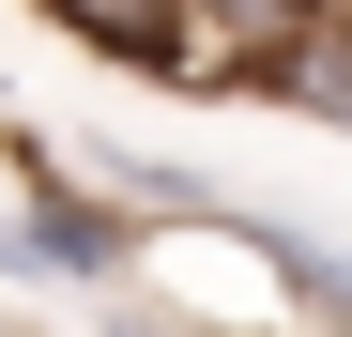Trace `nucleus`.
<instances>
[{
  "instance_id": "obj_1",
  "label": "nucleus",
  "mask_w": 352,
  "mask_h": 337,
  "mask_svg": "<svg viewBox=\"0 0 352 337\" xmlns=\"http://www.w3.org/2000/svg\"><path fill=\"white\" fill-rule=\"evenodd\" d=\"M0 261L107 292V276H138V230H123V215H107V199L77 184V168H46V184H16V215H0Z\"/></svg>"
},
{
  "instance_id": "obj_2",
  "label": "nucleus",
  "mask_w": 352,
  "mask_h": 337,
  "mask_svg": "<svg viewBox=\"0 0 352 337\" xmlns=\"http://www.w3.org/2000/svg\"><path fill=\"white\" fill-rule=\"evenodd\" d=\"M261 107H307V123H337V138H352V31H337V16H307V31L261 62Z\"/></svg>"
},
{
  "instance_id": "obj_3",
  "label": "nucleus",
  "mask_w": 352,
  "mask_h": 337,
  "mask_svg": "<svg viewBox=\"0 0 352 337\" xmlns=\"http://www.w3.org/2000/svg\"><path fill=\"white\" fill-rule=\"evenodd\" d=\"M337 292H352V246H337Z\"/></svg>"
}]
</instances>
